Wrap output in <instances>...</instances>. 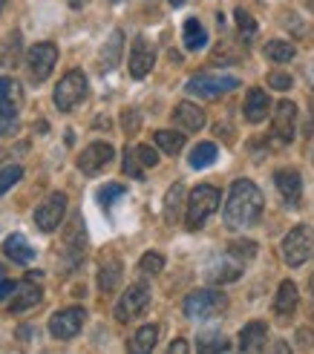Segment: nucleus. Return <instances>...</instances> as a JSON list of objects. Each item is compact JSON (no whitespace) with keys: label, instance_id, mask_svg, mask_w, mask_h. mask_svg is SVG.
<instances>
[{"label":"nucleus","instance_id":"44","mask_svg":"<svg viewBox=\"0 0 314 354\" xmlns=\"http://www.w3.org/2000/svg\"><path fill=\"white\" fill-rule=\"evenodd\" d=\"M185 351H187V343H182V340L170 343V354H185Z\"/></svg>","mask_w":314,"mask_h":354},{"label":"nucleus","instance_id":"14","mask_svg":"<svg viewBox=\"0 0 314 354\" xmlns=\"http://www.w3.org/2000/svg\"><path fill=\"white\" fill-rule=\"evenodd\" d=\"M297 130V107L291 101H280L274 107V136L280 141H291Z\"/></svg>","mask_w":314,"mask_h":354},{"label":"nucleus","instance_id":"32","mask_svg":"<svg viewBox=\"0 0 314 354\" xmlns=\"http://www.w3.org/2000/svg\"><path fill=\"white\" fill-rule=\"evenodd\" d=\"M138 271L142 274H150V277H156L159 271H165V257L162 254H145L142 259H138Z\"/></svg>","mask_w":314,"mask_h":354},{"label":"nucleus","instance_id":"5","mask_svg":"<svg viewBox=\"0 0 314 354\" xmlns=\"http://www.w3.org/2000/svg\"><path fill=\"white\" fill-rule=\"evenodd\" d=\"M228 308V297L222 291H194L185 299V317L190 320H207Z\"/></svg>","mask_w":314,"mask_h":354},{"label":"nucleus","instance_id":"37","mask_svg":"<svg viewBox=\"0 0 314 354\" xmlns=\"http://www.w3.org/2000/svg\"><path fill=\"white\" fill-rule=\"evenodd\" d=\"M124 173L130 176V179H145L142 162L136 158V150H124Z\"/></svg>","mask_w":314,"mask_h":354},{"label":"nucleus","instance_id":"10","mask_svg":"<svg viewBox=\"0 0 314 354\" xmlns=\"http://www.w3.org/2000/svg\"><path fill=\"white\" fill-rule=\"evenodd\" d=\"M84 317L86 311L84 308H64L58 314H52V320H49V334L55 340H73L75 334L84 328Z\"/></svg>","mask_w":314,"mask_h":354},{"label":"nucleus","instance_id":"45","mask_svg":"<svg viewBox=\"0 0 314 354\" xmlns=\"http://www.w3.org/2000/svg\"><path fill=\"white\" fill-rule=\"evenodd\" d=\"M170 6H182V3H187V0H167Z\"/></svg>","mask_w":314,"mask_h":354},{"label":"nucleus","instance_id":"24","mask_svg":"<svg viewBox=\"0 0 314 354\" xmlns=\"http://www.w3.org/2000/svg\"><path fill=\"white\" fill-rule=\"evenodd\" d=\"M182 35H185V49H190V52H196L207 44V32L196 17H187L185 26H182Z\"/></svg>","mask_w":314,"mask_h":354},{"label":"nucleus","instance_id":"2","mask_svg":"<svg viewBox=\"0 0 314 354\" xmlns=\"http://www.w3.org/2000/svg\"><path fill=\"white\" fill-rule=\"evenodd\" d=\"M219 202H222V196H219V190H216V187H211V185H199V187L187 196L185 225L190 227V231H199V227L205 225V219L219 207Z\"/></svg>","mask_w":314,"mask_h":354},{"label":"nucleus","instance_id":"8","mask_svg":"<svg viewBox=\"0 0 314 354\" xmlns=\"http://www.w3.org/2000/svg\"><path fill=\"white\" fill-rule=\"evenodd\" d=\"M147 306H150V288L142 286V282H136V286H130L124 294H121L118 306H116V320L130 323L133 317H138Z\"/></svg>","mask_w":314,"mask_h":354},{"label":"nucleus","instance_id":"3","mask_svg":"<svg viewBox=\"0 0 314 354\" xmlns=\"http://www.w3.org/2000/svg\"><path fill=\"white\" fill-rule=\"evenodd\" d=\"M239 86V78L237 75H214V73H199L187 81L185 90L196 98H205V101H214V98H222L234 93Z\"/></svg>","mask_w":314,"mask_h":354},{"label":"nucleus","instance_id":"23","mask_svg":"<svg viewBox=\"0 0 314 354\" xmlns=\"http://www.w3.org/2000/svg\"><path fill=\"white\" fill-rule=\"evenodd\" d=\"M121 282V262L116 257H104L101 271H98V288L101 291H116Z\"/></svg>","mask_w":314,"mask_h":354},{"label":"nucleus","instance_id":"40","mask_svg":"<svg viewBox=\"0 0 314 354\" xmlns=\"http://www.w3.org/2000/svg\"><path fill=\"white\" fill-rule=\"evenodd\" d=\"M121 121H124V133H127V136L138 133V124H142V118H138V113H136V110H127Z\"/></svg>","mask_w":314,"mask_h":354},{"label":"nucleus","instance_id":"43","mask_svg":"<svg viewBox=\"0 0 314 354\" xmlns=\"http://www.w3.org/2000/svg\"><path fill=\"white\" fill-rule=\"evenodd\" d=\"M15 288H17V286H15L12 279H0V299H6L9 294H15Z\"/></svg>","mask_w":314,"mask_h":354},{"label":"nucleus","instance_id":"29","mask_svg":"<svg viewBox=\"0 0 314 354\" xmlns=\"http://www.w3.org/2000/svg\"><path fill=\"white\" fill-rule=\"evenodd\" d=\"M44 299V294H41V288H35V286H24L21 288V294H17L15 299H12V311H29V308H35Z\"/></svg>","mask_w":314,"mask_h":354},{"label":"nucleus","instance_id":"21","mask_svg":"<svg viewBox=\"0 0 314 354\" xmlns=\"http://www.w3.org/2000/svg\"><path fill=\"white\" fill-rule=\"evenodd\" d=\"M3 254L17 265H26V262L35 259V248L29 245V239L24 234H12V236L3 239Z\"/></svg>","mask_w":314,"mask_h":354},{"label":"nucleus","instance_id":"12","mask_svg":"<svg viewBox=\"0 0 314 354\" xmlns=\"http://www.w3.org/2000/svg\"><path fill=\"white\" fill-rule=\"evenodd\" d=\"M153 64H156V49H153V44L147 38L138 35V38L133 41V52H130V75L138 78V81L147 78Z\"/></svg>","mask_w":314,"mask_h":354},{"label":"nucleus","instance_id":"46","mask_svg":"<svg viewBox=\"0 0 314 354\" xmlns=\"http://www.w3.org/2000/svg\"><path fill=\"white\" fill-rule=\"evenodd\" d=\"M308 288H311V294H314V274H311V279H308Z\"/></svg>","mask_w":314,"mask_h":354},{"label":"nucleus","instance_id":"34","mask_svg":"<svg viewBox=\"0 0 314 354\" xmlns=\"http://www.w3.org/2000/svg\"><path fill=\"white\" fill-rule=\"evenodd\" d=\"M237 29H239V35H242V41H251L254 35H257V21H254L248 12L237 9Z\"/></svg>","mask_w":314,"mask_h":354},{"label":"nucleus","instance_id":"47","mask_svg":"<svg viewBox=\"0 0 314 354\" xmlns=\"http://www.w3.org/2000/svg\"><path fill=\"white\" fill-rule=\"evenodd\" d=\"M306 3H308V6H311V12H314V0H306Z\"/></svg>","mask_w":314,"mask_h":354},{"label":"nucleus","instance_id":"20","mask_svg":"<svg viewBox=\"0 0 314 354\" xmlns=\"http://www.w3.org/2000/svg\"><path fill=\"white\" fill-rule=\"evenodd\" d=\"M266 343H268V326L266 323L254 320L239 331V348L242 351H263Z\"/></svg>","mask_w":314,"mask_h":354},{"label":"nucleus","instance_id":"7","mask_svg":"<svg viewBox=\"0 0 314 354\" xmlns=\"http://www.w3.org/2000/svg\"><path fill=\"white\" fill-rule=\"evenodd\" d=\"M55 64H58V46L55 44H35L26 52V69H29V78L35 84H44L52 75Z\"/></svg>","mask_w":314,"mask_h":354},{"label":"nucleus","instance_id":"27","mask_svg":"<svg viewBox=\"0 0 314 354\" xmlns=\"http://www.w3.org/2000/svg\"><path fill=\"white\" fill-rule=\"evenodd\" d=\"M216 156H219V150H216V145H211V141H202V145H196L194 150H190V167H196V170H202V167H211L214 162H216Z\"/></svg>","mask_w":314,"mask_h":354},{"label":"nucleus","instance_id":"6","mask_svg":"<svg viewBox=\"0 0 314 354\" xmlns=\"http://www.w3.org/2000/svg\"><path fill=\"white\" fill-rule=\"evenodd\" d=\"M84 98H86V75L81 69H73V73H66L55 86V107L61 113H69L73 107H78Z\"/></svg>","mask_w":314,"mask_h":354},{"label":"nucleus","instance_id":"33","mask_svg":"<svg viewBox=\"0 0 314 354\" xmlns=\"http://www.w3.org/2000/svg\"><path fill=\"white\" fill-rule=\"evenodd\" d=\"M228 254L237 257V259H254L257 257V242L251 239H237L228 245Z\"/></svg>","mask_w":314,"mask_h":354},{"label":"nucleus","instance_id":"25","mask_svg":"<svg viewBox=\"0 0 314 354\" xmlns=\"http://www.w3.org/2000/svg\"><path fill=\"white\" fill-rule=\"evenodd\" d=\"M156 340H159V328H156V326H142V328L133 334V340H130L127 348L133 354H147V351H153Z\"/></svg>","mask_w":314,"mask_h":354},{"label":"nucleus","instance_id":"35","mask_svg":"<svg viewBox=\"0 0 314 354\" xmlns=\"http://www.w3.org/2000/svg\"><path fill=\"white\" fill-rule=\"evenodd\" d=\"M118 196H124V185H104V187L98 190V202H101L104 210H110Z\"/></svg>","mask_w":314,"mask_h":354},{"label":"nucleus","instance_id":"1","mask_svg":"<svg viewBox=\"0 0 314 354\" xmlns=\"http://www.w3.org/2000/svg\"><path fill=\"white\" fill-rule=\"evenodd\" d=\"M263 207H266V199L259 187L251 182V179H237L231 185V193H228V202H225V225L231 231H246V227H254L263 216Z\"/></svg>","mask_w":314,"mask_h":354},{"label":"nucleus","instance_id":"48","mask_svg":"<svg viewBox=\"0 0 314 354\" xmlns=\"http://www.w3.org/2000/svg\"><path fill=\"white\" fill-rule=\"evenodd\" d=\"M3 3H6V0H0V12H3Z\"/></svg>","mask_w":314,"mask_h":354},{"label":"nucleus","instance_id":"22","mask_svg":"<svg viewBox=\"0 0 314 354\" xmlns=\"http://www.w3.org/2000/svg\"><path fill=\"white\" fill-rule=\"evenodd\" d=\"M121 49H124V35H121V29H113V35L107 38V44H104L101 58H98L101 73H110V69H116V64L121 61Z\"/></svg>","mask_w":314,"mask_h":354},{"label":"nucleus","instance_id":"19","mask_svg":"<svg viewBox=\"0 0 314 354\" xmlns=\"http://www.w3.org/2000/svg\"><path fill=\"white\" fill-rule=\"evenodd\" d=\"M271 113V98L266 90H259V86H254V90H248L246 95V118L251 124H259L266 121V115Z\"/></svg>","mask_w":314,"mask_h":354},{"label":"nucleus","instance_id":"31","mask_svg":"<svg viewBox=\"0 0 314 354\" xmlns=\"http://www.w3.org/2000/svg\"><path fill=\"white\" fill-rule=\"evenodd\" d=\"M294 55H297V49H294V44H288V41H271V44H266V58H271L274 64H288Z\"/></svg>","mask_w":314,"mask_h":354},{"label":"nucleus","instance_id":"30","mask_svg":"<svg viewBox=\"0 0 314 354\" xmlns=\"http://www.w3.org/2000/svg\"><path fill=\"white\" fill-rule=\"evenodd\" d=\"M156 145H159V150H165L167 156H176L185 147V133L159 130V133H156Z\"/></svg>","mask_w":314,"mask_h":354},{"label":"nucleus","instance_id":"4","mask_svg":"<svg viewBox=\"0 0 314 354\" xmlns=\"http://www.w3.org/2000/svg\"><path fill=\"white\" fill-rule=\"evenodd\" d=\"M311 254H314V231L308 225L291 227L288 236L283 239V259L291 268H300L303 262H308Z\"/></svg>","mask_w":314,"mask_h":354},{"label":"nucleus","instance_id":"49","mask_svg":"<svg viewBox=\"0 0 314 354\" xmlns=\"http://www.w3.org/2000/svg\"><path fill=\"white\" fill-rule=\"evenodd\" d=\"M110 3H121V0H110Z\"/></svg>","mask_w":314,"mask_h":354},{"label":"nucleus","instance_id":"13","mask_svg":"<svg viewBox=\"0 0 314 354\" xmlns=\"http://www.w3.org/2000/svg\"><path fill=\"white\" fill-rule=\"evenodd\" d=\"M274 185L277 190H280V196L291 205V207H297L300 199H303V179H300V173L294 170V167H280L274 173Z\"/></svg>","mask_w":314,"mask_h":354},{"label":"nucleus","instance_id":"16","mask_svg":"<svg viewBox=\"0 0 314 354\" xmlns=\"http://www.w3.org/2000/svg\"><path fill=\"white\" fill-rule=\"evenodd\" d=\"M297 303H300V294H297V286L291 279H283L280 288H277V297H274V314L280 320H288L297 311Z\"/></svg>","mask_w":314,"mask_h":354},{"label":"nucleus","instance_id":"11","mask_svg":"<svg viewBox=\"0 0 314 354\" xmlns=\"http://www.w3.org/2000/svg\"><path fill=\"white\" fill-rule=\"evenodd\" d=\"M113 145H107V141H95V145H90L81 156H78V170L86 173V176H95L98 170H104L110 162H113Z\"/></svg>","mask_w":314,"mask_h":354},{"label":"nucleus","instance_id":"39","mask_svg":"<svg viewBox=\"0 0 314 354\" xmlns=\"http://www.w3.org/2000/svg\"><path fill=\"white\" fill-rule=\"evenodd\" d=\"M268 84L274 86V90L286 93V90H291V75H286V73H271V75H268Z\"/></svg>","mask_w":314,"mask_h":354},{"label":"nucleus","instance_id":"18","mask_svg":"<svg viewBox=\"0 0 314 354\" xmlns=\"http://www.w3.org/2000/svg\"><path fill=\"white\" fill-rule=\"evenodd\" d=\"M173 121H176L185 133H199L205 127V113L196 104L182 101V104H176V110H173Z\"/></svg>","mask_w":314,"mask_h":354},{"label":"nucleus","instance_id":"36","mask_svg":"<svg viewBox=\"0 0 314 354\" xmlns=\"http://www.w3.org/2000/svg\"><path fill=\"white\" fill-rule=\"evenodd\" d=\"M21 176H24V170L17 167V165H12V167H3V170H0V193H6L9 187H15L17 182H21Z\"/></svg>","mask_w":314,"mask_h":354},{"label":"nucleus","instance_id":"26","mask_svg":"<svg viewBox=\"0 0 314 354\" xmlns=\"http://www.w3.org/2000/svg\"><path fill=\"white\" fill-rule=\"evenodd\" d=\"M64 245H66V251H69V254H75V259H78V257H84L86 234H84V222H81V216H75L73 227H69V231L64 234Z\"/></svg>","mask_w":314,"mask_h":354},{"label":"nucleus","instance_id":"28","mask_svg":"<svg viewBox=\"0 0 314 354\" xmlns=\"http://www.w3.org/2000/svg\"><path fill=\"white\" fill-rule=\"evenodd\" d=\"M182 202H185V185L176 182V185L167 190V196H165V219H167V222H176V219H179Z\"/></svg>","mask_w":314,"mask_h":354},{"label":"nucleus","instance_id":"9","mask_svg":"<svg viewBox=\"0 0 314 354\" xmlns=\"http://www.w3.org/2000/svg\"><path fill=\"white\" fill-rule=\"evenodd\" d=\"M64 214H66V196L64 193H49L46 202L35 210V225H38L44 234H52V231H58V225L64 222Z\"/></svg>","mask_w":314,"mask_h":354},{"label":"nucleus","instance_id":"41","mask_svg":"<svg viewBox=\"0 0 314 354\" xmlns=\"http://www.w3.org/2000/svg\"><path fill=\"white\" fill-rule=\"evenodd\" d=\"M228 348H231V346L225 343L222 337H214V343H207V340L199 343V351H228Z\"/></svg>","mask_w":314,"mask_h":354},{"label":"nucleus","instance_id":"15","mask_svg":"<svg viewBox=\"0 0 314 354\" xmlns=\"http://www.w3.org/2000/svg\"><path fill=\"white\" fill-rule=\"evenodd\" d=\"M24 104V90L15 78H0V115L15 118Z\"/></svg>","mask_w":314,"mask_h":354},{"label":"nucleus","instance_id":"38","mask_svg":"<svg viewBox=\"0 0 314 354\" xmlns=\"http://www.w3.org/2000/svg\"><path fill=\"white\" fill-rule=\"evenodd\" d=\"M136 158H138V162H142L145 167H156V165H159V153H156L150 145H138V147H136Z\"/></svg>","mask_w":314,"mask_h":354},{"label":"nucleus","instance_id":"17","mask_svg":"<svg viewBox=\"0 0 314 354\" xmlns=\"http://www.w3.org/2000/svg\"><path fill=\"white\" fill-rule=\"evenodd\" d=\"M239 274H242V259H237V257H231V254L222 257V259H216L214 265H207V279L216 282V286L239 279Z\"/></svg>","mask_w":314,"mask_h":354},{"label":"nucleus","instance_id":"42","mask_svg":"<svg viewBox=\"0 0 314 354\" xmlns=\"http://www.w3.org/2000/svg\"><path fill=\"white\" fill-rule=\"evenodd\" d=\"M17 130V121L15 118H6V115H0V136H12Z\"/></svg>","mask_w":314,"mask_h":354}]
</instances>
